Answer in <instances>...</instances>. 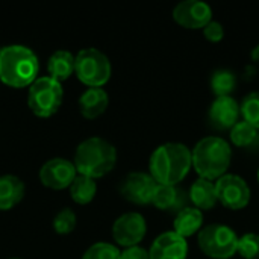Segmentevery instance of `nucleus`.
Here are the masks:
<instances>
[{
	"label": "nucleus",
	"mask_w": 259,
	"mask_h": 259,
	"mask_svg": "<svg viewBox=\"0 0 259 259\" xmlns=\"http://www.w3.org/2000/svg\"><path fill=\"white\" fill-rule=\"evenodd\" d=\"M193 165L191 150L182 143H165L150 156V176L158 185H178Z\"/></svg>",
	"instance_id": "1"
},
{
	"label": "nucleus",
	"mask_w": 259,
	"mask_h": 259,
	"mask_svg": "<svg viewBox=\"0 0 259 259\" xmlns=\"http://www.w3.org/2000/svg\"><path fill=\"white\" fill-rule=\"evenodd\" d=\"M36 55L24 46L12 44L0 49V80L11 88L30 87L38 77Z\"/></svg>",
	"instance_id": "2"
},
{
	"label": "nucleus",
	"mask_w": 259,
	"mask_h": 259,
	"mask_svg": "<svg viewBox=\"0 0 259 259\" xmlns=\"http://www.w3.org/2000/svg\"><path fill=\"white\" fill-rule=\"evenodd\" d=\"M117 162L115 147L103 138L93 137L82 141L74 153V167L77 175L97 179L108 175Z\"/></svg>",
	"instance_id": "3"
},
{
	"label": "nucleus",
	"mask_w": 259,
	"mask_h": 259,
	"mask_svg": "<svg viewBox=\"0 0 259 259\" xmlns=\"http://www.w3.org/2000/svg\"><path fill=\"white\" fill-rule=\"evenodd\" d=\"M191 155L197 175L203 179L214 181L226 175L232 159V149L220 137H205L194 146Z\"/></svg>",
	"instance_id": "4"
},
{
	"label": "nucleus",
	"mask_w": 259,
	"mask_h": 259,
	"mask_svg": "<svg viewBox=\"0 0 259 259\" xmlns=\"http://www.w3.org/2000/svg\"><path fill=\"white\" fill-rule=\"evenodd\" d=\"M111 62L105 53L94 47L80 50L74 59V73L88 88H102L111 77Z\"/></svg>",
	"instance_id": "5"
},
{
	"label": "nucleus",
	"mask_w": 259,
	"mask_h": 259,
	"mask_svg": "<svg viewBox=\"0 0 259 259\" xmlns=\"http://www.w3.org/2000/svg\"><path fill=\"white\" fill-rule=\"evenodd\" d=\"M64 97V90L61 82L52 79L50 76L38 77L27 93V105L30 111L41 118L52 117L58 112Z\"/></svg>",
	"instance_id": "6"
},
{
	"label": "nucleus",
	"mask_w": 259,
	"mask_h": 259,
	"mask_svg": "<svg viewBox=\"0 0 259 259\" xmlns=\"http://www.w3.org/2000/svg\"><path fill=\"white\" fill-rule=\"evenodd\" d=\"M238 235L226 225H209L200 229L197 243L202 252L214 259L232 258L238 250Z\"/></svg>",
	"instance_id": "7"
},
{
	"label": "nucleus",
	"mask_w": 259,
	"mask_h": 259,
	"mask_svg": "<svg viewBox=\"0 0 259 259\" xmlns=\"http://www.w3.org/2000/svg\"><path fill=\"white\" fill-rule=\"evenodd\" d=\"M219 202L229 209H243L250 202V188L238 175H225L215 182Z\"/></svg>",
	"instance_id": "8"
},
{
	"label": "nucleus",
	"mask_w": 259,
	"mask_h": 259,
	"mask_svg": "<svg viewBox=\"0 0 259 259\" xmlns=\"http://www.w3.org/2000/svg\"><path fill=\"white\" fill-rule=\"evenodd\" d=\"M156 187L158 184L150 176V173L132 171L121 181L120 193L126 200L132 203L147 205V203H152Z\"/></svg>",
	"instance_id": "9"
},
{
	"label": "nucleus",
	"mask_w": 259,
	"mask_h": 259,
	"mask_svg": "<svg viewBox=\"0 0 259 259\" xmlns=\"http://www.w3.org/2000/svg\"><path fill=\"white\" fill-rule=\"evenodd\" d=\"M147 231L146 220L138 212H126L112 225V237L123 247H134L141 243Z\"/></svg>",
	"instance_id": "10"
},
{
	"label": "nucleus",
	"mask_w": 259,
	"mask_h": 259,
	"mask_svg": "<svg viewBox=\"0 0 259 259\" xmlns=\"http://www.w3.org/2000/svg\"><path fill=\"white\" fill-rule=\"evenodd\" d=\"M77 176L74 164L64 158H53L47 161L39 170V181L44 187L52 190L70 188Z\"/></svg>",
	"instance_id": "11"
},
{
	"label": "nucleus",
	"mask_w": 259,
	"mask_h": 259,
	"mask_svg": "<svg viewBox=\"0 0 259 259\" xmlns=\"http://www.w3.org/2000/svg\"><path fill=\"white\" fill-rule=\"evenodd\" d=\"M173 18L187 29H203L212 21V9L202 0H182L173 9Z\"/></svg>",
	"instance_id": "12"
},
{
	"label": "nucleus",
	"mask_w": 259,
	"mask_h": 259,
	"mask_svg": "<svg viewBox=\"0 0 259 259\" xmlns=\"http://www.w3.org/2000/svg\"><path fill=\"white\" fill-rule=\"evenodd\" d=\"M241 114V106L232 96L215 97V100L209 106V123L212 127L219 131L232 129L238 123V117Z\"/></svg>",
	"instance_id": "13"
},
{
	"label": "nucleus",
	"mask_w": 259,
	"mask_h": 259,
	"mask_svg": "<svg viewBox=\"0 0 259 259\" xmlns=\"http://www.w3.org/2000/svg\"><path fill=\"white\" fill-rule=\"evenodd\" d=\"M150 259H187L188 243L175 231L158 235L149 250Z\"/></svg>",
	"instance_id": "14"
},
{
	"label": "nucleus",
	"mask_w": 259,
	"mask_h": 259,
	"mask_svg": "<svg viewBox=\"0 0 259 259\" xmlns=\"http://www.w3.org/2000/svg\"><path fill=\"white\" fill-rule=\"evenodd\" d=\"M190 194L178 185H158L152 203L165 212H179L188 206Z\"/></svg>",
	"instance_id": "15"
},
{
	"label": "nucleus",
	"mask_w": 259,
	"mask_h": 259,
	"mask_svg": "<svg viewBox=\"0 0 259 259\" xmlns=\"http://www.w3.org/2000/svg\"><path fill=\"white\" fill-rule=\"evenodd\" d=\"M108 103L109 97L103 88H88L79 99V109L85 118L93 120L106 111Z\"/></svg>",
	"instance_id": "16"
},
{
	"label": "nucleus",
	"mask_w": 259,
	"mask_h": 259,
	"mask_svg": "<svg viewBox=\"0 0 259 259\" xmlns=\"http://www.w3.org/2000/svg\"><path fill=\"white\" fill-rule=\"evenodd\" d=\"M190 202L194 205L197 209H211L217 205L219 197H217V188L212 181L199 178L197 181L193 182L190 188Z\"/></svg>",
	"instance_id": "17"
},
{
	"label": "nucleus",
	"mask_w": 259,
	"mask_h": 259,
	"mask_svg": "<svg viewBox=\"0 0 259 259\" xmlns=\"http://www.w3.org/2000/svg\"><path fill=\"white\" fill-rule=\"evenodd\" d=\"M202 225H203V214L200 209L194 206H187L182 211H179L173 222L175 232L184 238L191 237L196 232H200Z\"/></svg>",
	"instance_id": "18"
},
{
	"label": "nucleus",
	"mask_w": 259,
	"mask_h": 259,
	"mask_svg": "<svg viewBox=\"0 0 259 259\" xmlns=\"http://www.w3.org/2000/svg\"><path fill=\"white\" fill-rule=\"evenodd\" d=\"M24 196V184L12 175L0 176V211L12 209Z\"/></svg>",
	"instance_id": "19"
},
{
	"label": "nucleus",
	"mask_w": 259,
	"mask_h": 259,
	"mask_svg": "<svg viewBox=\"0 0 259 259\" xmlns=\"http://www.w3.org/2000/svg\"><path fill=\"white\" fill-rule=\"evenodd\" d=\"M74 59H76V56L71 55V52H68V50L55 52L47 62L49 76L58 82L68 79L74 73Z\"/></svg>",
	"instance_id": "20"
},
{
	"label": "nucleus",
	"mask_w": 259,
	"mask_h": 259,
	"mask_svg": "<svg viewBox=\"0 0 259 259\" xmlns=\"http://www.w3.org/2000/svg\"><path fill=\"white\" fill-rule=\"evenodd\" d=\"M96 193H97L96 181L82 175H77L73 184L70 185V196L79 205L90 203L96 197Z\"/></svg>",
	"instance_id": "21"
},
{
	"label": "nucleus",
	"mask_w": 259,
	"mask_h": 259,
	"mask_svg": "<svg viewBox=\"0 0 259 259\" xmlns=\"http://www.w3.org/2000/svg\"><path fill=\"white\" fill-rule=\"evenodd\" d=\"M231 141L237 147H250L259 143V129H256L253 124L247 123L246 120L238 121L232 129H231Z\"/></svg>",
	"instance_id": "22"
},
{
	"label": "nucleus",
	"mask_w": 259,
	"mask_h": 259,
	"mask_svg": "<svg viewBox=\"0 0 259 259\" xmlns=\"http://www.w3.org/2000/svg\"><path fill=\"white\" fill-rule=\"evenodd\" d=\"M237 87V77L231 70H217L211 76V88L217 97L231 96Z\"/></svg>",
	"instance_id": "23"
},
{
	"label": "nucleus",
	"mask_w": 259,
	"mask_h": 259,
	"mask_svg": "<svg viewBox=\"0 0 259 259\" xmlns=\"http://www.w3.org/2000/svg\"><path fill=\"white\" fill-rule=\"evenodd\" d=\"M241 114L244 120L259 129V91L247 94L241 103Z\"/></svg>",
	"instance_id": "24"
},
{
	"label": "nucleus",
	"mask_w": 259,
	"mask_h": 259,
	"mask_svg": "<svg viewBox=\"0 0 259 259\" xmlns=\"http://www.w3.org/2000/svg\"><path fill=\"white\" fill-rule=\"evenodd\" d=\"M244 259H259V234H244L238 240V250Z\"/></svg>",
	"instance_id": "25"
},
{
	"label": "nucleus",
	"mask_w": 259,
	"mask_h": 259,
	"mask_svg": "<svg viewBox=\"0 0 259 259\" xmlns=\"http://www.w3.org/2000/svg\"><path fill=\"white\" fill-rule=\"evenodd\" d=\"M121 252L109 243H96L93 244L85 253L82 259H120Z\"/></svg>",
	"instance_id": "26"
},
{
	"label": "nucleus",
	"mask_w": 259,
	"mask_h": 259,
	"mask_svg": "<svg viewBox=\"0 0 259 259\" xmlns=\"http://www.w3.org/2000/svg\"><path fill=\"white\" fill-rule=\"evenodd\" d=\"M76 228V214L70 208H65L59 211L53 220V229L59 235H67L71 234Z\"/></svg>",
	"instance_id": "27"
},
{
	"label": "nucleus",
	"mask_w": 259,
	"mask_h": 259,
	"mask_svg": "<svg viewBox=\"0 0 259 259\" xmlns=\"http://www.w3.org/2000/svg\"><path fill=\"white\" fill-rule=\"evenodd\" d=\"M203 35L208 41H212V42H219L223 39L225 36V29L222 26V23L219 21H209L205 27H203Z\"/></svg>",
	"instance_id": "28"
},
{
	"label": "nucleus",
	"mask_w": 259,
	"mask_h": 259,
	"mask_svg": "<svg viewBox=\"0 0 259 259\" xmlns=\"http://www.w3.org/2000/svg\"><path fill=\"white\" fill-rule=\"evenodd\" d=\"M120 259H150V255L146 249L140 246H134L124 249L120 255Z\"/></svg>",
	"instance_id": "29"
},
{
	"label": "nucleus",
	"mask_w": 259,
	"mask_h": 259,
	"mask_svg": "<svg viewBox=\"0 0 259 259\" xmlns=\"http://www.w3.org/2000/svg\"><path fill=\"white\" fill-rule=\"evenodd\" d=\"M250 55H252V59L259 64V44L255 47V49H253V50H252V53H250Z\"/></svg>",
	"instance_id": "30"
},
{
	"label": "nucleus",
	"mask_w": 259,
	"mask_h": 259,
	"mask_svg": "<svg viewBox=\"0 0 259 259\" xmlns=\"http://www.w3.org/2000/svg\"><path fill=\"white\" fill-rule=\"evenodd\" d=\"M258 181H259V170H258Z\"/></svg>",
	"instance_id": "31"
}]
</instances>
